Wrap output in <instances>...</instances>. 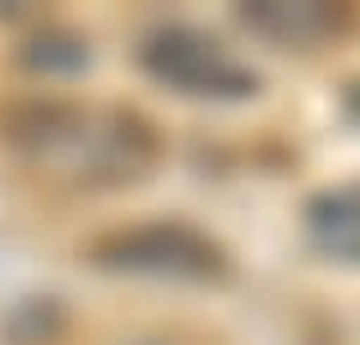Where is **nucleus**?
Segmentation results:
<instances>
[{"mask_svg":"<svg viewBox=\"0 0 360 345\" xmlns=\"http://www.w3.org/2000/svg\"><path fill=\"white\" fill-rule=\"evenodd\" d=\"M240 27L277 47H319L345 27V16L329 6H245Z\"/></svg>","mask_w":360,"mask_h":345,"instance_id":"obj_5","label":"nucleus"},{"mask_svg":"<svg viewBox=\"0 0 360 345\" xmlns=\"http://www.w3.org/2000/svg\"><path fill=\"white\" fill-rule=\"evenodd\" d=\"M0 137L37 178L68 189H131L162 157L157 126L126 105L27 100L0 115Z\"/></svg>","mask_w":360,"mask_h":345,"instance_id":"obj_1","label":"nucleus"},{"mask_svg":"<svg viewBox=\"0 0 360 345\" xmlns=\"http://www.w3.org/2000/svg\"><path fill=\"white\" fill-rule=\"evenodd\" d=\"M136 58H141V68L152 73L162 89L183 94V100H251L256 94V68L245 63V58H235L219 37L198 32V27H183V21H172V27H152L141 37V47H136Z\"/></svg>","mask_w":360,"mask_h":345,"instance_id":"obj_2","label":"nucleus"},{"mask_svg":"<svg viewBox=\"0 0 360 345\" xmlns=\"http://www.w3.org/2000/svg\"><path fill=\"white\" fill-rule=\"evenodd\" d=\"M94 262L105 272L152 282H219L230 272L225 246L183 220H146V225L110 230L105 241H94Z\"/></svg>","mask_w":360,"mask_h":345,"instance_id":"obj_3","label":"nucleus"},{"mask_svg":"<svg viewBox=\"0 0 360 345\" xmlns=\"http://www.w3.org/2000/svg\"><path fill=\"white\" fill-rule=\"evenodd\" d=\"M303 230L319 256L340 267H360V178L329 183L303 204Z\"/></svg>","mask_w":360,"mask_h":345,"instance_id":"obj_4","label":"nucleus"}]
</instances>
